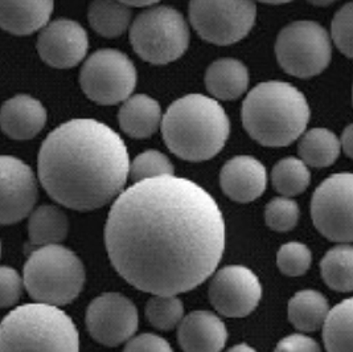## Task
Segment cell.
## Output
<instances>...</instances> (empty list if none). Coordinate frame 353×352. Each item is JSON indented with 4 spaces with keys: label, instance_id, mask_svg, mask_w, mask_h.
Here are the masks:
<instances>
[{
    "label": "cell",
    "instance_id": "6da1fadb",
    "mask_svg": "<svg viewBox=\"0 0 353 352\" xmlns=\"http://www.w3.org/2000/svg\"><path fill=\"white\" fill-rule=\"evenodd\" d=\"M105 244L114 269L134 288L151 294L185 293L219 266L224 216L212 195L190 179H147L114 202Z\"/></svg>",
    "mask_w": 353,
    "mask_h": 352
},
{
    "label": "cell",
    "instance_id": "7a4b0ae2",
    "mask_svg": "<svg viewBox=\"0 0 353 352\" xmlns=\"http://www.w3.org/2000/svg\"><path fill=\"white\" fill-rule=\"evenodd\" d=\"M123 139L96 119H72L41 144L39 179L49 196L66 208H102L123 193L130 175Z\"/></svg>",
    "mask_w": 353,
    "mask_h": 352
},
{
    "label": "cell",
    "instance_id": "3957f363",
    "mask_svg": "<svg viewBox=\"0 0 353 352\" xmlns=\"http://www.w3.org/2000/svg\"><path fill=\"white\" fill-rule=\"evenodd\" d=\"M230 122L213 98L193 93L176 99L163 115L161 134L167 147L188 162L214 158L229 138Z\"/></svg>",
    "mask_w": 353,
    "mask_h": 352
},
{
    "label": "cell",
    "instance_id": "277c9868",
    "mask_svg": "<svg viewBox=\"0 0 353 352\" xmlns=\"http://www.w3.org/2000/svg\"><path fill=\"white\" fill-rule=\"evenodd\" d=\"M310 115L303 93L285 81L258 84L242 104L243 128L266 147H285L295 142L305 133Z\"/></svg>",
    "mask_w": 353,
    "mask_h": 352
},
{
    "label": "cell",
    "instance_id": "5b68a950",
    "mask_svg": "<svg viewBox=\"0 0 353 352\" xmlns=\"http://www.w3.org/2000/svg\"><path fill=\"white\" fill-rule=\"evenodd\" d=\"M0 352H80V335L59 306L23 304L1 320Z\"/></svg>",
    "mask_w": 353,
    "mask_h": 352
},
{
    "label": "cell",
    "instance_id": "8992f818",
    "mask_svg": "<svg viewBox=\"0 0 353 352\" xmlns=\"http://www.w3.org/2000/svg\"><path fill=\"white\" fill-rule=\"evenodd\" d=\"M24 288L36 302L64 306L80 295L85 266L74 252L59 244L40 246L24 265Z\"/></svg>",
    "mask_w": 353,
    "mask_h": 352
},
{
    "label": "cell",
    "instance_id": "52a82bcc",
    "mask_svg": "<svg viewBox=\"0 0 353 352\" xmlns=\"http://www.w3.org/2000/svg\"><path fill=\"white\" fill-rule=\"evenodd\" d=\"M130 41L147 63L165 65L180 59L190 46V30L174 7H151L139 14L130 30Z\"/></svg>",
    "mask_w": 353,
    "mask_h": 352
},
{
    "label": "cell",
    "instance_id": "ba28073f",
    "mask_svg": "<svg viewBox=\"0 0 353 352\" xmlns=\"http://www.w3.org/2000/svg\"><path fill=\"white\" fill-rule=\"evenodd\" d=\"M275 56L290 76L298 79L318 76L331 63L330 35L315 21H294L278 35Z\"/></svg>",
    "mask_w": 353,
    "mask_h": 352
},
{
    "label": "cell",
    "instance_id": "9c48e42d",
    "mask_svg": "<svg viewBox=\"0 0 353 352\" xmlns=\"http://www.w3.org/2000/svg\"><path fill=\"white\" fill-rule=\"evenodd\" d=\"M190 20L197 35L216 46L236 44L254 27V0H190Z\"/></svg>",
    "mask_w": 353,
    "mask_h": 352
},
{
    "label": "cell",
    "instance_id": "30bf717a",
    "mask_svg": "<svg viewBox=\"0 0 353 352\" xmlns=\"http://www.w3.org/2000/svg\"><path fill=\"white\" fill-rule=\"evenodd\" d=\"M138 81L129 57L117 49H99L81 68L83 93L99 105H117L129 99Z\"/></svg>",
    "mask_w": 353,
    "mask_h": 352
},
{
    "label": "cell",
    "instance_id": "8fae6325",
    "mask_svg": "<svg viewBox=\"0 0 353 352\" xmlns=\"http://www.w3.org/2000/svg\"><path fill=\"white\" fill-rule=\"evenodd\" d=\"M315 228L328 240L353 242V174L341 173L327 177L311 200Z\"/></svg>",
    "mask_w": 353,
    "mask_h": 352
},
{
    "label": "cell",
    "instance_id": "7c38bea8",
    "mask_svg": "<svg viewBox=\"0 0 353 352\" xmlns=\"http://www.w3.org/2000/svg\"><path fill=\"white\" fill-rule=\"evenodd\" d=\"M86 326L98 343L115 347L129 342L137 333L139 315L128 297L119 293H105L89 304Z\"/></svg>",
    "mask_w": 353,
    "mask_h": 352
},
{
    "label": "cell",
    "instance_id": "4fadbf2b",
    "mask_svg": "<svg viewBox=\"0 0 353 352\" xmlns=\"http://www.w3.org/2000/svg\"><path fill=\"white\" fill-rule=\"evenodd\" d=\"M208 294L210 304L220 314L228 318H242L257 309L262 286L249 268L229 265L213 275Z\"/></svg>",
    "mask_w": 353,
    "mask_h": 352
},
{
    "label": "cell",
    "instance_id": "5bb4252c",
    "mask_svg": "<svg viewBox=\"0 0 353 352\" xmlns=\"http://www.w3.org/2000/svg\"><path fill=\"white\" fill-rule=\"evenodd\" d=\"M1 173V213L3 225L19 223L31 215L37 202V182L32 168L15 157L3 155Z\"/></svg>",
    "mask_w": 353,
    "mask_h": 352
},
{
    "label": "cell",
    "instance_id": "9a60e30c",
    "mask_svg": "<svg viewBox=\"0 0 353 352\" xmlns=\"http://www.w3.org/2000/svg\"><path fill=\"white\" fill-rule=\"evenodd\" d=\"M89 49L83 27L70 19H57L44 27L37 37V52L44 63L69 69L80 64Z\"/></svg>",
    "mask_w": 353,
    "mask_h": 352
},
{
    "label": "cell",
    "instance_id": "2e32d148",
    "mask_svg": "<svg viewBox=\"0 0 353 352\" xmlns=\"http://www.w3.org/2000/svg\"><path fill=\"white\" fill-rule=\"evenodd\" d=\"M220 186L229 199L237 203H250L265 193L268 173L256 158L239 155L228 160L221 168Z\"/></svg>",
    "mask_w": 353,
    "mask_h": 352
},
{
    "label": "cell",
    "instance_id": "e0dca14e",
    "mask_svg": "<svg viewBox=\"0 0 353 352\" xmlns=\"http://www.w3.org/2000/svg\"><path fill=\"white\" fill-rule=\"evenodd\" d=\"M177 340L184 352H221L228 340V330L220 317L199 310L181 320Z\"/></svg>",
    "mask_w": 353,
    "mask_h": 352
},
{
    "label": "cell",
    "instance_id": "ac0fdd59",
    "mask_svg": "<svg viewBox=\"0 0 353 352\" xmlns=\"http://www.w3.org/2000/svg\"><path fill=\"white\" fill-rule=\"evenodd\" d=\"M47 110L43 104L27 95L7 99L1 106L0 122L11 139L27 141L34 138L47 124Z\"/></svg>",
    "mask_w": 353,
    "mask_h": 352
},
{
    "label": "cell",
    "instance_id": "d6986e66",
    "mask_svg": "<svg viewBox=\"0 0 353 352\" xmlns=\"http://www.w3.org/2000/svg\"><path fill=\"white\" fill-rule=\"evenodd\" d=\"M54 0H0V24L6 32L27 36L49 24Z\"/></svg>",
    "mask_w": 353,
    "mask_h": 352
},
{
    "label": "cell",
    "instance_id": "ffe728a7",
    "mask_svg": "<svg viewBox=\"0 0 353 352\" xmlns=\"http://www.w3.org/2000/svg\"><path fill=\"white\" fill-rule=\"evenodd\" d=\"M118 121L123 133L131 138H150L158 131L163 121L161 105L145 95L131 96L119 109Z\"/></svg>",
    "mask_w": 353,
    "mask_h": 352
},
{
    "label": "cell",
    "instance_id": "44dd1931",
    "mask_svg": "<svg viewBox=\"0 0 353 352\" xmlns=\"http://www.w3.org/2000/svg\"><path fill=\"white\" fill-rule=\"evenodd\" d=\"M249 85L248 68L236 59H220L209 65L205 73V86L217 99H237Z\"/></svg>",
    "mask_w": 353,
    "mask_h": 352
},
{
    "label": "cell",
    "instance_id": "7402d4cb",
    "mask_svg": "<svg viewBox=\"0 0 353 352\" xmlns=\"http://www.w3.org/2000/svg\"><path fill=\"white\" fill-rule=\"evenodd\" d=\"M330 304L321 291L305 289L298 291L288 307L291 324L302 333H315L324 326L330 314Z\"/></svg>",
    "mask_w": 353,
    "mask_h": 352
},
{
    "label": "cell",
    "instance_id": "603a6c76",
    "mask_svg": "<svg viewBox=\"0 0 353 352\" xmlns=\"http://www.w3.org/2000/svg\"><path fill=\"white\" fill-rule=\"evenodd\" d=\"M69 220L56 206H41L34 209L28 222L30 241L36 246L56 245L66 239Z\"/></svg>",
    "mask_w": 353,
    "mask_h": 352
},
{
    "label": "cell",
    "instance_id": "cb8c5ba5",
    "mask_svg": "<svg viewBox=\"0 0 353 352\" xmlns=\"http://www.w3.org/2000/svg\"><path fill=\"white\" fill-rule=\"evenodd\" d=\"M327 352H353V297L331 309L323 326Z\"/></svg>",
    "mask_w": 353,
    "mask_h": 352
},
{
    "label": "cell",
    "instance_id": "d4e9b609",
    "mask_svg": "<svg viewBox=\"0 0 353 352\" xmlns=\"http://www.w3.org/2000/svg\"><path fill=\"white\" fill-rule=\"evenodd\" d=\"M88 19L90 27L103 37H118L129 27L131 10L119 0H93Z\"/></svg>",
    "mask_w": 353,
    "mask_h": 352
},
{
    "label": "cell",
    "instance_id": "484cf974",
    "mask_svg": "<svg viewBox=\"0 0 353 352\" xmlns=\"http://www.w3.org/2000/svg\"><path fill=\"white\" fill-rule=\"evenodd\" d=\"M341 142L328 128H312L303 134L298 144L301 159L307 166L323 168L334 164L339 158Z\"/></svg>",
    "mask_w": 353,
    "mask_h": 352
},
{
    "label": "cell",
    "instance_id": "4316f807",
    "mask_svg": "<svg viewBox=\"0 0 353 352\" xmlns=\"http://www.w3.org/2000/svg\"><path fill=\"white\" fill-rule=\"evenodd\" d=\"M321 277L335 291H353V245L340 244L321 260Z\"/></svg>",
    "mask_w": 353,
    "mask_h": 352
},
{
    "label": "cell",
    "instance_id": "83f0119b",
    "mask_svg": "<svg viewBox=\"0 0 353 352\" xmlns=\"http://www.w3.org/2000/svg\"><path fill=\"white\" fill-rule=\"evenodd\" d=\"M272 182L278 193L291 197L305 193L310 186L311 174L303 160L289 157L274 166Z\"/></svg>",
    "mask_w": 353,
    "mask_h": 352
},
{
    "label": "cell",
    "instance_id": "f1b7e54d",
    "mask_svg": "<svg viewBox=\"0 0 353 352\" xmlns=\"http://www.w3.org/2000/svg\"><path fill=\"white\" fill-rule=\"evenodd\" d=\"M145 317L152 327L168 331L184 320V304L176 294H154L145 304Z\"/></svg>",
    "mask_w": 353,
    "mask_h": 352
},
{
    "label": "cell",
    "instance_id": "f546056e",
    "mask_svg": "<svg viewBox=\"0 0 353 352\" xmlns=\"http://www.w3.org/2000/svg\"><path fill=\"white\" fill-rule=\"evenodd\" d=\"M174 174L175 167L172 162L167 158V155L157 150H148L139 154L130 166V176L134 183Z\"/></svg>",
    "mask_w": 353,
    "mask_h": 352
},
{
    "label": "cell",
    "instance_id": "4dcf8cb0",
    "mask_svg": "<svg viewBox=\"0 0 353 352\" xmlns=\"http://www.w3.org/2000/svg\"><path fill=\"white\" fill-rule=\"evenodd\" d=\"M301 216V209L295 200L288 196L274 197L265 208V222L275 232H289L294 229Z\"/></svg>",
    "mask_w": 353,
    "mask_h": 352
},
{
    "label": "cell",
    "instance_id": "1f68e13d",
    "mask_svg": "<svg viewBox=\"0 0 353 352\" xmlns=\"http://www.w3.org/2000/svg\"><path fill=\"white\" fill-rule=\"evenodd\" d=\"M312 253L302 242L291 241L282 245L276 253V265L279 271L289 277L303 275L310 269Z\"/></svg>",
    "mask_w": 353,
    "mask_h": 352
},
{
    "label": "cell",
    "instance_id": "d6a6232c",
    "mask_svg": "<svg viewBox=\"0 0 353 352\" xmlns=\"http://www.w3.org/2000/svg\"><path fill=\"white\" fill-rule=\"evenodd\" d=\"M331 35L337 49L353 59V1L337 11L332 20Z\"/></svg>",
    "mask_w": 353,
    "mask_h": 352
},
{
    "label": "cell",
    "instance_id": "836d02e7",
    "mask_svg": "<svg viewBox=\"0 0 353 352\" xmlns=\"http://www.w3.org/2000/svg\"><path fill=\"white\" fill-rule=\"evenodd\" d=\"M24 278L14 268L3 266L0 271V304L1 307H10L17 304L23 293Z\"/></svg>",
    "mask_w": 353,
    "mask_h": 352
},
{
    "label": "cell",
    "instance_id": "e575fe53",
    "mask_svg": "<svg viewBox=\"0 0 353 352\" xmlns=\"http://www.w3.org/2000/svg\"><path fill=\"white\" fill-rule=\"evenodd\" d=\"M123 352H174L171 344L159 335L141 334L131 338Z\"/></svg>",
    "mask_w": 353,
    "mask_h": 352
},
{
    "label": "cell",
    "instance_id": "d590c367",
    "mask_svg": "<svg viewBox=\"0 0 353 352\" xmlns=\"http://www.w3.org/2000/svg\"><path fill=\"white\" fill-rule=\"evenodd\" d=\"M274 352H321L318 342L305 334H292L278 342Z\"/></svg>",
    "mask_w": 353,
    "mask_h": 352
},
{
    "label": "cell",
    "instance_id": "8d00e7d4",
    "mask_svg": "<svg viewBox=\"0 0 353 352\" xmlns=\"http://www.w3.org/2000/svg\"><path fill=\"white\" fill-rule=\"evenodd\" d=\"M341 148L347 157L353 159V124L344 128L341 135Z\"/></svg>",
    "mask_w": 353,
    "mask_h": 352
},
{
    "label": "cell",
    "instance_id": "74e56055",
    "mask_svg": "<svg viewBox=\"0 0 353 352\" xmlns=\"http://www.w3.org/2000/svg\"><path fill=\"white\" fill-rule=\"evenodd\" d=\"M119 1L128 4L129 7H148L158 3L159 0H119Z\"/></svg>",
    "mask_w": 353,
    "mask_h": 352
},
{
    "label": "cell",
    "instance_id": "f35d334b",
    "mask_svg": "<svg viewBox=\"0 0 353 352\" xmlns=\"http://www.w3.org/2000/svg\"><path fill=\"white\" fill-rule=\"evenodd\" d=\"M226 352H257L253 347H250L246 343H241V344H236L234 347L229 349Z\"/></svg>",
    "mask_w": 353,
    "mask_h": 352
},
{
    "label": "cell",
    "instance_id": "ab89813d",
    "mask_svg": "<svg viewBox=\"0 0 353 352\" xmlns=\"http://www.w3.org/2000/svg\"><path fill=\"white\" fill-rule=\"evenodd\" d=\"M307 1L314 6H318V7H325V6H330L331 3H334L335 0H307Z\"/></svg>",
    "mask_w": 353,
    "mask_h": 352
},
{
    "label": "cell",
    "instance_id": "60d3db41",
    "mask_svg": "<svg viewBox=\"0 0 353 352\" xmlns=\"http://www.w3.org/2000/svg\"><path fill=\"white\" fill-rule=\"evenodd\" d=\"M262 3H268V4H283V3H289L291 0H258Z\"/></svg>",
    "mask_w": 353,
    "mask_h": 352
}]
</instances>
